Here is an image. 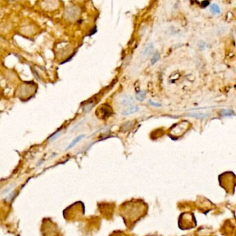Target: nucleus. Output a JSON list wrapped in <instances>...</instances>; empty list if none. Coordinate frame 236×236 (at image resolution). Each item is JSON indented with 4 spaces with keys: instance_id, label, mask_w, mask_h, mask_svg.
Segmentation results:
<instances>
[{
    "instance_id": "obj_1",
    "label": "nucleus",
    "mask_w": 236,
    "mask_h": 236,
    "mask_svg": "<svg viewBox=\"0 0 236 236\" xmlns=\"http://www.w3.org/2000/svg\"><path fill=\"white\" fill-rule=\"evenodd\" d=\"M119 102L121 106H128L132 105V104L134 102V99L133 96L130 95L125 94L120 97Z\"/></svg>"
},
{
    "instance_id": "obj_2",
    "label": "nucleus",
    "mask_w": 236,
    "mask_h": 236,
    "mask_svg": "<svg viewBox=\"0 0 236 236\" xmlns=\"http://www.w3.org/2000/svg\"><path fill=\"white\" fill-rule=\"evenodd\" d=\"M100 113L102 115L103 118L105 119V118H107L108 117H110L112 113V109L110 108V106H109L107 104H105V105L102 106L101 108L100 109Z\"/></svg>"
},
{
    "instance_id": "obj_3",
    "label": "nucleus",
    "mask_w": 236,
    "mask_h": 236,
    "mask_svg": "<svg viewBox=\"0 0 236 236\" xmlns=\"http://www.w3.org/2000/svg\"><path fill=\"white\" fill-rule=\"evenodd\" d=\"M139 109H140L137 106H130V107L123 110L121 112V115L123 116H129L130 115H132L138 112L139 111Z\"/></svg>"
},
{
    "instance_id": "obj_4",
    "label": "nucleus",
    "mask_w": 236,
    "mask_h": 236,
    "mask_svg": "<svg viewBox=\"0 0 236 236\" xmlns=\"http://www.w3.org/2000/svg\"><path fill=\"white\" fill-rule=\"evenodd\" d=\"M84 137H85V135L82 134V135H79L78 136H77L75 138H74V139H73V140L72 141V142H71V143H70L68 145L67 147V149H66L67 151H68V150H69V149H72L73 147H74V146H75L76 145V144H77L80 141H81V140H82V139Z\"/></svg>"
},
{
    "instance_id": "obj_5",
    "label": "nucleus",
    "mask_w": 236,
    "mask_h": 236,
    "mask_svg": "<svg viewBox=\"0 0 236 236\" xmlns=\"http://www.w3.org/2000/svg\"><path fill=\"white\" fill-rule=\"evenodd\" d=\"M187 115H188L190 117H192L197 118V119H205V118H207L208 117H209V114L204 113H188Z\"/></svg>"
},
{
    "instance_id": "obj_6",
    "label": "nucleus",
    "mask_w": 236,
    "mask_h": 236,
    "mask_svg": "<svg viewBox=\"0 0 236 236\" xmlns=\"http://www.w3.org/2000/svg\"><path fill=\"white\" fill-rule=\"evenodd\" d=\"M210 12L213 15H218L221 13V9L219 5L217 4H213L210 6Z\"/></svg>"
},
{
    "instance_id": "obj_7",
    "label": "nucleus",
    "mask_w": 236,
    "mask_h": 236,
    "mask_svg": "<svg viewBox=\"0 0 236 236\" xmlns=\"http://www.w3.org/2000/svg\"><path fill=\"white\" fill-rule=\"evenodd\" d=\"M145 95H146V92L144 91H139L137 93H136L135 97L136 100L139 102H143V100L145 98Z\"/></svg>"
},
{
    "instance_id": "obj_8",
    "label": "nucleus",
    "mask_w": 236,
    "mask_h": 236,
    "mask_svg": "<svg viewBox=\"0 0 236 236\" xmlns=\"http://www.w3.org/2000/svg\"><path fill=\"white\" fill-rule=\"evenodd\" d=\"M61 134H62V129H61V130H59V131H58L57 132H55V133H53V135H51L49 137L48 140H49V142H53V141H55V140H57L59 137L60 136Z\"/></svg>"
},
{
    "instance_id": "obj_9",
    "label": "nucleus",
    "mask_w": 236,
    "mask_h": 236,
    "mask_svg": "<svg viewBox=\"0 0 236 236\" xmlns=\"http://www.w3.org/2000/svg\"><path fill=\"white\" fill-rule=\"evenodd\" d=\"M233 114H234V112L231 109H224L220 112V115L221 117L231 116Z\"/></svg>"
},
{
    "instance_id": "obj_10",
    "label": "nucleus",
    "mask_w": 236,
    "mask_h": 236,
    "mask_svg": "<svg viewBox=\"0 0 236 236\" xmlns=\"http://www.w3.org/2000/svg\"><path fill=\"white\" fill-rule=\"evenodd\" d=\"M153 46H154L153 44L152 43H150L145 48V49L142 52V56H145L148 54H149L150 51H152V48H153Z\"/></svg>"
},
{
    "instance_id": "obj_11",
    "label": "nucleus",
    "mask_w": 236,
    "mask_h": 236,
    "mask_svg": "<svg viewBox=\"0 0 236 236\" xmlns=\"http://www.w3.org/2000/svg\"><path fill=\"white\" fill-rule=\"evenodd\" d=\"M94 104H95V103H93V102L87 104H86L85 106H84V107L82 108V111H84L85 113H89V112L92 109V108H93Z\"/></svg>"
},
{
    "instance_id": "obj_12",
    "label": "nucleus",
    "mask_w": 236,
    "mask_h": 236,
    "mask_svg": "<svg viewBox=\"0 0 236 236\" xmlns=\"http://www.w3.org/2000/svg\"><path fill=\"white\" fill-rule=\"evenodd\" d=\"M159 59H160V55H159V53L158 52H156L154 54V55H153V57H152V58L151 59V64L152 65L155 64L159 61Z\"/></svg>"
},
{
    "instance_id": "obj_13",
    "label": "nucleus",
    "mask_w": 236,
    "mask_h": 236,
    "mask_svg": "<svg viewBox=\"0 0 236 236\" xmlns=\"http://www.w3.org/2000/svg\"><path fill=\"white\" fill-rule=\"evenodd\" d=\"M198 46L201 50H204L207 47V44L204 41H200L198 43Z\"/></svg>"
},
{
    "instance_id": "obj_14",
    "label": "nucleus",
    "mask_w": 236,
    "mask_h": 236,
    "mask_svg": "<svg viewBox=\"0 0 236 236\" xmlns=\"http://www.w3.org/2000/svg\"><path fill=\"white\" fill-rule=\"evenodd\" d=\"M148 103L149 104L154 106V107H161V104L158 103V102H154L152 100H148Z\"/></svg>"
},
{
    "instance_id": "obj_15",
    "label": "nucleus",
    "mask_w": 236,
    "mask_h": 236,
    "mask_svg": "<svg viewBox=\"0 0 236 236\" xmlns=\"http://www.w3.org/2000/svg\"><path fill=\"white\" fill-rule=\"evenodd\" d=\"M209 5V0H204L203 2H201V6H202V7L205 8L206 6Z\"/></svg>"
},
{
    "instance_id": "obj_16",
    "label": "nucleus",
    "mask_w": 236,
    "mask_h": 236,
    "mask_svg": "<svg viewBox=\"0 0 236 236\" xmlns=\"http://www.w3.org/2000/svg\"><path fill=\"white\" fill-rule=\"evenodd\" d=\"M96 32H97V28H96V26H95V27L93 28V30L91 31V33L89 34V36H91V35H92L93 34H95Z\"/></svg>"
},
{
    "instance_id": "obj_17",
    "label": "nucleus",
    "mask_w": 236,
    "mask_h": 236,
    "mask_svg": "<svg viewBox=\"0 0 236 236\" xmlns=\"http://www.w3.org/2000/svg\"><path fill=\"white\" fill-rule=\"evenodd\" d=\"M43 162H44V160H43V159H41L40 161H38V162H37V166H40L42 164H43Z\"/></svg>"
}]
</instances>
